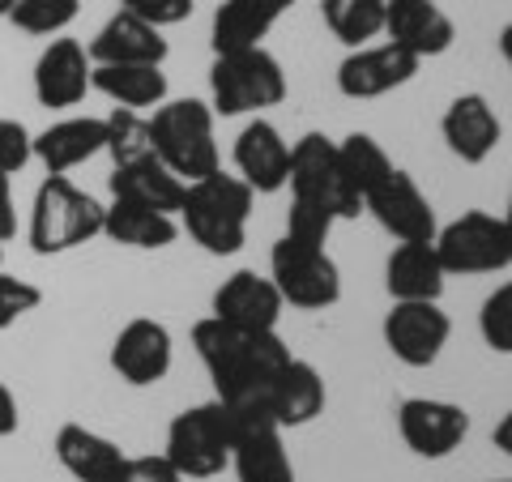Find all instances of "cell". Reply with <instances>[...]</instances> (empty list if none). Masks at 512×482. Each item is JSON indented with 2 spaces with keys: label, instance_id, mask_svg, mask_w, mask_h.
<instances>
[{
  "label": "cell",
  "instance_id": "6da1fadb",
  "mask_svg": "<svg viewBox=\"0 0 512 482\" xmlns=\"http://www.w3.org/2000/svg\"><path fill=\"white\" fill-rule=\"evenodd\" d=\"M192 346H197V359L214 384V401H222L227 414H269L286 363L295 359L278 329H235L218 316H205L192 325Z\"/></svg>",
  "mask_w": 512,
  "mask_h": 482
},
{
  "label": "cell",
  "instance_id": "7a4b0ae2",
  "mask_svg": "<svg viewBox=\"0 0 512 482\" xmlns=\"http://www.w3.org/2000/svg\"><path fill=\"white\" fill-rule=\"evenodd\" d=\"M256 192L231 171H214L205 180H192L180 205V227L197 248L210 256H235L248 244V218H252Z\"/></svg>",
  "mask_w": 512,
  "mask_h": 482
},
{
  "label": "cell",
  "instance_id": "3957f363",
  "mask_svg": "<svg viewBox=\"0 0 512 482\" xmlns=\"http://www.w3.org/2000/svg\"><path fill=\"white\" fill-rule=\"evenodd\" d=\"M103 235V205L77 188L69 175H47L35 188L26 244L35 256H64Z\"/></svg>",
  "mask_w": 512,
  "mask_h": 482
},
{
  "label": "cell",
  "instance_id": "277c9868",
  "mask_svg": "<svg viewBox=\"0 0 512 482\" xmlns=\"http://www.w3.org/2000/svg\"><path fill=\"white\" fill-rule=\"evenodd\" d=\"M154 154L180 175L184 184L205 180L222 167L218 141H214V107L201 99H167L150 116Z\"/></svg>",
  "mask_w": 512,
  "mask_h": 482
},
{
  "label": "cell",
  "instance_id": "5b68a950",
  "mask_svg": "<svg viewBox=\"0 0 512 482\" xmlns=\"http://www.w3.org/2000/svg\"><path fill=\"white\" fill-rule=\"evenodd\" d=\"M286 73L269 47L214 56L210 64V107L214 116H261L286 99Z\"/></svg>",
  "mask_w": 512,
  "mask_h": 482
},
{
  "label": "cell",
  "instance_id": "8992f818",
  "mask_svg": "<svg viewBox=\"0 0 512 482\" xmlns=\"http://www.w3.org/2000/svg\"><path fill=\"white\" fill-rule=\"evenodd\" d=\"M167 461L180 470V478H218L231 465V414L222 401H201L171 419Z\"/></svg>",
  "mask_w": 512,
  "mask_h": 482
},
{
  "label": "cell",
  "instance_id": "52a82bcc",
  "mask_svg": "<svg viewBox=\"0 0 512 482\" xmlns=\"http://www.w3.org/2000/svg\"><path fill=\"white\" fill-rule=\"evenodd\" d=\"M269 278H274L282 303L299 312H325L342 299V269L320 244H299L282 235L269 252Z\"/></svg>",
  "mask_w": 512,
  "mask_h": 482
},
{
  "label": "cell",
  "instance_id": "ba28073f",
  "mask_svg": "<svg viewBox=\"0 0 512 482\" xmlns=\"http://www.w3.org/2000/svg\"><path fill=\"white\" fill-rule=\"evenodd\" d=\"M291 197L320 205L333 222L342 218H359L363 214V197L346 184L342 163H338V141H329L325 133H303L291 146Z\"/></svg>",
  "mask_w": 512,
  "mask_h": 482
},
{
  "label": "cell",
  "instance_id": "9c48e42d",
  "mask_svg": "<svg viewBox=\"0 0 512 482\" xmlns=\"http://www.w3.org/2000/svg\"><path fill=\"white\" fill-rule=\"evenodd\" d=\"M436 256L444 273H457V278L504 273L512 265V235L504 227V218H495L487 210H466L436 231Z\"/></svg>",
  "mask_w": 512,
  "mask_h": 482
},
{
  "label": "cell",
  "instance_id": "30bf717a",
  "mask_svg": "<svg viewBox=\"0 0 512 482\" xmlns=\"http://www.w3.org/2000/svg\"><path fill=\"white\" fill-rule=\"evenodd\" d=\"M380 333L397 363L423 372L444 355L448 337H453V320L440 308V299H397L384 316Z\"/></svg>",
  "mask_w": 512,
  "mask_h": 482
},
{
  "label": "cell",
  "instance_id": "8fae6325",
  "mask_svg": "<svg viewBox=\"0 0 512 482\" xmlns=\"http://www.w3.org/2000/svg\"><path fill=\"white\" fill-rule=\"evenodd\" d=\"M363 210L372 214L384 231H389L397 244H431L440 231L436 222V210H431L427 192L419 188V180H414L410 171L393 167L384 180L367 192Z\"/></svg>",
  "mask_w": 512,
  "mask_h": 482
},
{
  "label": "cell",
  "instance_id": "7c38bea8",
  "mask_svg": "<svg viewBox=\"0 0 512 482\" xmlns=\"http://www.w3.org/2000/svg\"><path fill=\"white\" fill-rule=\"evenodd\" d=\"M397 431H402V444L414 457L423 461H440L453 457L470 436V414L457 401L444 397H402L397 406Z\"/></svg>",
  "mask_w": 512,
  "mask_h": 482
},
{
  "label": "cell",
  "instance_id": "4fadbf2b",
  "mask_svg": "<svg viewBox=\"0 0 512 482\" xmlns=\"http://www.w3.org/2000/svg\"><path fill=\"white\" fill-rule=\"evenodd\" d=\"M419 64H423L419 56H410L406 47H397L389 39L350 47V56L338 64V90H342V99H355V103L384 99V94L414 82Z\"/></svg>",
  "mask_w": 512,
  "mask_h": 482
},
{
  "label": "cell",
  "instance_id": "5bb4252c",
  "mask_svg": "<svg viewBox=\"0 0 512 482\" xmlns=\"http://www.w3.org/2000/svg\"><path fill=\"white\" fill-rule=\"evenodd\" d=\"M231 470L239 482H295V461L269 414H231Z\"/></svg>",
  "mask_w": 512,
  "mask_h": 482
},
{
  "label": "cell",
  "instance_id": "9a60e30c",
  "mask_svg": "<svg viewBox=\"0 0 512 482\" xmlns=\"http://www.w3.org/2000/svg\"><path fill=\"white\" fill-rule=\"evenodd\" d=\"M175 359L171 329L154 316H133L111 342V372L133 389H150V384L167 380Z\"/></svg>",
  "mask_w": 512,
  "mask_h": 482
},
{
  "label": "cell",
  "instance_id": "2e32d148",
  "mask_svg": "<svg viewBox=\"0 0 512 482\" xmlns=\"http://www.w3.org/2000/svg\"><path fill=\"white\" fill-rule=\"evenodd\" d=\"M235 175L244 180L252 192L274 197L291 180V141L278 133L274 120L252 116L235 137Z\"/></svg>",
  "mask_w": 512,
  "mask_h": 482
},
{
  "label": "cell",
  "instance_id": "e0dca14e",
  "mask_svg": "<svg viewBox=\"0 0 512 482\" xmlns=\"http://www.w3.org/2000/svg\"><path fill=\"white\" fill-rule=\"evenodd\" d=\"M90 69H94V60L86 52V43L56 35L39 52L35 73H30V86H35L39 107H52V111L77 107L90 94Z\"/></svg>",
  "mask_w": 512,
  "mask_h": 482
},
{
  "label": "cell",
  "instance_id": "ac0fdd59",
  "mask_svg": "<svg viewBox=\"0 0 512 482\" xmlns=\"http://www.w3.org/2000/svg\"><path fill=\"white\" fill-rule=\"evenodd\" d=\"M440 137L453 158L461 163H487V158L500 150L504 141V124L495 116V107L487 103V94H457L453 103L444 107V120H440Z\"/></svg>",
  "mask_w": 512,
  "mask_h": 482
},
{
  "label": "cell",
  "instance_id": "d6986e66",
  "mask_svg": "<svg viewBox=\"0 0 512 482\" xmlns=\"http://www.w3.org/2000/svg\"><path fill=\"white\" fill-rule=\"evenodd\" d=\"M282 308L286 303L278 295L274 278H261V273H252V269H235L210 299V316L227 320L235 329H256V333L278 329Z\"/></svg>",
  "mask_w": 512,
  "mask_h": 482
},
{
  "label": "cell",
  "instance_id": "ffe728a7",
  "mask_svg": "<svg viewBox=\"0 0 512 482\" xmlns=\"http://www.w3.org/2000/svg\"><path fill=\"white\" fill-rule=\"evenodd\" d=\"M384 39L406 47L410 56L431 60L453 47L457 26L436 0H384Z\"/></svg>",
  "mask_w": 512,
  "mask_h": 482
},
{
  "label": "cell",
  "instance_id": "44dd1931",
  "mask_svg": "<svg viewBox=\"0 0 512 482\" xmlns=\"http://www.w3.org/2000/svg\"><path fill=\"white\" fill-rule=\"evenodd\" d=\"M86 52L94 64H167L171 43L163 39V30L141 22L137 13L116 9L99 30H94Z\"/></svg>",
  "mask_w": 512,
  "mask_h": 482
},
{
  "label": "cell",
  "instance_id": "7402d4cb",
  "mask_svg": "<svg viewBox=\"0 0 512 482\" xmlns=\"http://www.w3.org/2000/svg\"><path fill=\"white\" fill-rule=\"evenodd\" d=\"M103 150H107V124L94 116L56 120L35 137V158L43 163L47 175H69L73 167L90 163V158Z\"/></svg>",
  "mask_w": 512,
  "mask_h": 482
},
{
  "label": "cell",
  "instance_id": "603a6c76",
  "mask_svg": "<svg viewBox=\"0 0 512 482\" xmlns=\"http://www.w3.org/2000/svg\"><path fill=\"white\" fill-rule=\"evenodd\" d=\"M107 188H111V197L150 205V210H163V214H180L184 192H188V184L158 154L137 158V163H124V167H111Z\"/></svg>",
  "mask_w": 512,
  "mask_h": 482
},
{
  "label": "cell",
  "instance_id": "cb8c5ba5",
  "mask_svg": "<svg viewBox=\"0 0 512 482\" xmlns=\"http://www.w3.org/2000/svg\"><path fill=\"white\" fill-rule=\"evenodd\" d=\"M90 90L128 111H154L167 103L171 82L163 64H94L90 69Z\"/></svg>",
  "mask_w": 512,
  "mask_h": 482
},
{
  "label": "cell",
  "instance_id": "d4e9b609",
  "mask_svg": "<svg viewBox=\"0 0 512 482\" xmlns=\"http://www.w3.org/2000/svg\"><path fill=\"white\" fill-rule=\"evenodd\" d=\"M103 235L120 248L158 252V248H171L175 239H180V222H175V214L111 197V205H103Z\"/></svg>",
  "mask_w": 512,
  "mask_h": 482
},
{
  "label": "cell",
  "instance_id": "484cf974",
  "mask_svg": "<svg viewBox=\"0 0 512 482\" xmlns=\"http://www.w3.org/2000/svg\"><path fill=\"white\" fill-rule=\"evenodd\" d=\"M444 265L431 244H397L384 261V291L397 299H440L444 295Z\"/></svg>",
  "mask_w": 512,
  "mask_h": 482
},
{
  "label": "cell",
  "instance_id": "4316f807",
  "mask_svg": "<svg viewBox=\"0 0 512 482\" xmlns=\"http://www.w3.org/2000/svg\"><path fill=\"white\" fill-rule=\"evenodd\" d=\"M56 461L64 465V474L77 482H107L120 470V444L90 431L86 423H64L56 431Z\"/></svg>",
  "mask_w": 512,
  "mask_h": 482
},
{
  "label": "cell",
  "instance_id": "83f0119b",
  "mask_svg": "<svg viewBox=\"0 0 512 482\" xmlns=\"http://www.w3.org/2000/svg\"><path fill=\"white\" fill-rule=\"evenodd\" d=\"M320 410H325V380H320V372L308 359H291L282 380H278V389H274V406H269L274 423L282 431L286 427H308Z\"/></svg>",
  "mask_w": 512,
  "mask_h": 482
},
{
  "label": "cell",
  "instance_id": "f1b7e54d",
  "mask_svg": "<svg viewBox=\"0 0 512 482\" xmlns=\"http://www.w3.org/2000/svg\"><path fill=\"white\" fill-rule=\"evenodd\" d=\"M269 30H274V22L261 18L256 9L239 5V0H222L210 22V47H214V56L248 52V47H265Z\"/></svg>",
  "mask_w": 512,
  "mask_h": 482
},
{
  "label": "cell",
  "instance_id": "f546056e",
  "mask_svg": "<svg viewBox=\"0 0 512 482\" xmlns=\"http://www.w3.org/2000/svg\"><path fill=\"white\" fill-rule=\"evenodd\" d=\"M329 35L346 47H363L384 35V0H320Z\"/></svg>",
  "mask_w": 512,
  "mask_h": 482
},
{
  "label": "cell",
  "instance_id": "4dcf8cb0",
  "mask_svg": "<svg viewBox=\"0 0 512 482\" xmlns=\"http://www.w3.org/2000/svg\"><path fill=\"white\" fill-rule=\"evenodd\" d=\"M338 163H342V175L346 184L359 192V197L367 201V192H372L384 175L393 171V158L384 154V146L372 137V133H350L338 141Z\"/></svg>",
  "mask_w": 512,
  "mask_h": 482
},
{
  "label": "cell",
  "instance_id": "1f68e13d",
  "mask_svg": "<svg viewBox=\"0 0 512 482\" xmlns=\"http://www.w3.org/2000/svg\"><path fill=\"white\" fill-rule=\"evenodd\" d=\"M77 13H82V0H13L5 22H13L22 35L56 39L77 22Z\"/></svg>",
  "mask_w": 512,
  "mask_h": 482
},
{
  "label": "cell",
  "instance_id": "d6a6232c",
  "mask_svg": "<svg viewBox=\"0 0 512 482\" xmlns=\"http://www.w3.org/2000/svg\"><path fill=\"white\" fill-rule=\"evenodd\" d=\"M103 124H107V150L103 154H111V167H124V163H137V158H150L154 154L150 120L141 116V111L116 107Z\"/></svg>",
  "mask_w": 512,
  "mask_h": 482
},
{
  "label": "cell",
  "instance_id": "836d02e7",
  "mask_svg": "<svg viewBox=\"0 0 512 482\" xmlns=\"http://www.w3.org/2000/svg\"><path fill=\"white\" fill-rule=\"evenodd\" d=\"M478 333H483L487 350L495 355H512V282L495 286L478 308Z\"/></svg>",
  "mask_w": 512,
  "mask_h": 482
},
{
  "label": "cell",
  "instance_id": "e575fe53",
  "mask_svg": "<svg viewBox=\"0 0 512 482\" xmlns=\"http://www.w3.org/2000/svg\"><path fill=\"white\" fill-rule=\"evenodd\" d=\"M43 303V291L26 278H13V273L0 269V333L13 329L22 316H30Z\"/></svg>",
  "mask_w": 512,
  "mask_h": 482
},
{
  "label": "cell",
  "instance_id": "d590c367",
  "mask_svg": "<svg viewBox=\"0 0 512 482\" xmlns=\"http://www.w3.org/2000/svg\"><path fill=\"white\" fill-rule=\"evenodd\" d=\"M329 231H333V214H325L320 205L308 201H295L291 197V210H286V235L299 239V244H329Z\"/></svg>",
  "mask_w": 512,
  "mask_h": 482
},
{
  "label": "cell",
  "instance_id": "8d00e7d4",
  "mask_svg": "<svg viewBox=\"0 0 512 482\" xmlns=\"http://www.w3.org/2000/svg\"><path fill=\"white\" fill-rule=\"evenodd\" d=\"M30 158H35V137L26 133V124L0 116V175L13 180L18 171H26Z\"/></svg>",
  "mask_w": 512,
  "mask_h": 482
},
{
  "label": "cell",
  "instance_id": "74e56055",
  "mask_svg": "<svg viewBox=\"0 0 512 482\" xmlns=\"http://www.w3.org/2000/svg\"><path fill=\"white\" fill-rule=\"evenodd\" d=\"M107 482H184V478L167 461V453H146V457H124L120 470Z\"/></svg>",
  "mask_w": 512,
  "mask_h": 482
},
{
  "label": "cell",
  "instance_id": "f35d334b",
  "mask_svg": "<svg viewBox=\"0 0 512 482\" xmlns=\"http://www.w3.org/2000/svg\"><path fill=\"white\" fill-rule=\"evenodd\" d=\"M192 5H197V0H120V9L137 13L141 22H150L158 30L188 22L192 18Z\"/></svg>",
  "mask_w": 512,
  "mask_h": 482
},
{
  "label": "cell",
  "instance_id": "ab89813d",
  "mask_svg": "<svg viewBox=\"0 0 512 482\" xmlns=\"http://www.w3.org/2000/svg\"><path fill=\"white\" fill-rule=\"evenodd\" d=\"M18 235V210H13V184L9 175H0V244Z\"/></svg>",
  "mask_w": 512,
  "mask_h": 482
},
{
  "label": "cell",
  "instance_id": "60d3db41",
  "mask_svg": "<svg viewBox=\"0 0 512 482\" xmlns=\"http://www.w3.org/2000/svg\"><path fill=\"white\" fill-rule=\"evenodd\" d=\"M22 414H18V397H13V389L5 380H0V440H9L13 431H18Z\"/></svg>",
  "mask_w": 512,
  "mask_h": 482
},
{
  "label": "cell",
  "instance_id": "b9f144b4",
  "mask_svg": "<svg viewBox=\"0 0 512 482\" xmlns=\"http://www.w3.org/2000/svg\"><path fill=\"white\" fill-rule=\"evenodd\" d=\"M239 5H248V9H256V13H261V18L278 22L282 13H291V9H295V0H239Z\"/></svg>",
  "mask_w": 512,
  "mask_h": 482
},
{
  "label": "cell",
  "instance_id": "7bdbcfd3",
  "mask_svg": "<svg viewBox=\"0 0 512 482\" xmlns=\"http://www.w3.org/2000/svg\"><path fill=\"white\" fill-rule=\"evenodd\" d=\"M491 444H495V448H500V453H504V457L512 461V410L504 414V419H500V423H495V431H491Z\"/></svg>",
  "mask_w": 512,
  "mask_h": 482
},
{
  "label": "cell",
  "instance_id": "ee69618b",
  "mask_svg": "<svg viewBox=\"0 0 512 482\" xmlns=\"http://www.w3.org/2000/svg\"><path fill=\"white\" fill-rule=\"evenodd\" d=\"M500 56H504V60L512 64V22H508V26L500 30Z\"/></svg>",
  "mask_w": 512,
  "mask_h": 482
},
{
  "label": "cell",
  "instance_id": "f6af8a7d",
  "mask_svg": "<svg viewBox=\"0 0 512 482\" xmlns=\"http://www.w3.org/2000/svg\"><path fill=\"white\" fill-rule=\"evenodd\" d=\"M504 227H508V235H512V192H508V214H504Z\"/></svg>",
  "mask_w": 512,
  "mask_h": 482
},
{
  "label": "cell",
  "instance_id": "bcb514c9",
  "mask_svg": "<svg viewBox=\"0 0 512 482\" xmlns=\"http://www.w3.org/2000/svg\"><path fill=\"white\" fill-rule=\"evenodd\" d=\"M9 5H13V0H0V18H9Z\"/></svg>",
  "mask_w": 512,
  "mask_h": 482
},
{
  "label": "cell",
  "instance_id": "7dc6e473",
  "mask_svg": "<svg viewBox=\"0 0 512 482\" xmlns=\"http://www.w3.org/2000/svg\"><path fill=\"white\" fill-rule=\"evenodd\" d=\"M0 261H5V244H0Z\"/></svg>",
  "mask_w": 512,
  "mask_h": 482
},
{
  "label": "cell",
  "instance_id": "c3c4849f",
  "mask_svg": "<svg viewBox=\"0 0 512 482\" xmlns=\"http://www.w3.org/2000/svg\"><path fill=\"white\" fill-rule=\"evenodd\" d=\"M491 482H512V478H491Z\"/></svg>",
  "mask_w": 512,
  "mask_h": 482
}]
</instances>
